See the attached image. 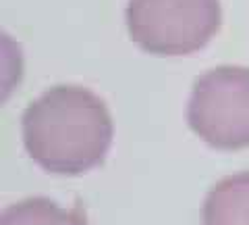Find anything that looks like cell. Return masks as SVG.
Returning a JSON list of instances; mask_svg holds the SVG:
<instances>
[{
    "label": "cell",
    "mask_w": 249,
    "mask_h": 225,
    "mask_svg": "<svg viewBox=\"0 0 249 225\" xmlns=\"http://www.w3.org/2000/svg\"><path fill=\"white\" fill-rule=\"evenodd\" d=\"M29 159L50 175L77 177L100 167L112 146L114 123L102 98L83 86H54L21 117Z\"/></svg>",
    "instance_id": "6da1fadb"
},
{
    "label": "cell",
    "mask_w": 249,
    "mask_h": 225,
    "mask_svg": "<svg viewBox=\"0 0 249 225\" xmlns=\"http://www.w3.org/2000/svg\"><path fill=\"white\" fill-rule=\"evenodd\" d=\"M129 36L156 57H187L212 42L222 25L220 0H129Z\"/></svg>",
    "instance_id": "7a4b0ae2"
},
{
    "label": "cell",
    "mask_w": 249,
    "mask_h": 225,
    "mask_svg": "<svg viewBox=\"0 0 249 225\" xmlns=\"http://www.w3.org/2000/svg\"><path fill=\"white\" fill-rule=\"evenodd\" d=\"M187 123L210 148H249V69L220 65L199 75L187 102Z\"/></svg>",
    "instance_id": "3957f363"
},
{
    "label": "cell",
    "mask_w": 249,
    "mask_h": 225,
    "mask_svg": "<svg viewBox=\"0 0 249 225\" xmlns=\"http://www.w3.org/2000/svg\"><path fill=\"white\" fill-rule=\"evenodd\" d=\"M201 225H249V171L227 175L210 188Z\"/></svg>",
    "instance_id": "277c9868"
},
{
    "label": "cell",
    "mask_w": 249,
    "mask_h": 225,
    "mask_svg": "<svg viewBox=\"0 0 249 225\" xmlns=\"http://www.w3.org/2000/svg\"><path fill=\"white\" fill-rule=\"evenodd\" d=\"M0 225H88L81 206H62L46 196H31L9 205L0 213Z\"/></svg>",
    "instance_id": "5b68a950"
}]
</instances>
